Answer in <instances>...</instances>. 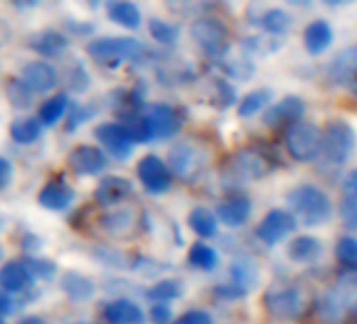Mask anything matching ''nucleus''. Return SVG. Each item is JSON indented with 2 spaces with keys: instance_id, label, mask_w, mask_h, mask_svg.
Returning <instances> with one entry per match:
<instances>
[{
  "instance_id": "4468645a",
  "label": "nucleus",
  "mask_w": 357,
  "mask_h": 324,
  "mask_svg": "<svg viewBox=\"0 0 357 324\" xmlns=\"http://www.w3.org/2000/svg\"><path fill=\"white\" fill-rule=\"evenodd\" d=\"M20 78L28 84V89L34 95H45V93H49V91H53L57 87L59 76H57V70L51 64L40 59V61H28L22 68Z\"/></svg>"
},
{
  "instance_id": "9d476101",
  "label": "nucleus",
  "mask_w": 357,
  "mask_h": 324,
  "mask_svg": "<svg viewBox=\"0 0 357 324\" xmlns=\"http://www.w3.org/2000/svg\"><path fill=\"white\" fill-rule=\"evenodd\" d=\"M95 137L101 147L116 160H126L132 154L135 141L122 122H101L95 126Z\"/></svg>"
},
{
  "instance_id": "473e14b6",
  "label": "nucleus",
  "mask_w": 357,
  "mask_h": 324,
  "mask_svg": "<svg viewBox=\"0 0 357 324\" xmlns=\"http://www.w3.org/2000/svg\"><path fill=\"white\" fill-rule=\"evenodd\" d=\"M145 295L153 303H168V301H174L183 295V282L176 278H164V280H158L155 284H151Z\"/></svg>"
},
{
  "instance_id": "58836bf2",
  "label": "nucleus",
  "mask_w": 357,
  "mask_h": 324,
  "mask_svg": "<svg viewBox=\"0 0 357 324\" xmlns=\"http://www.w3.org/2000/svg\"><path fill=\"white\" fill-rule=\"evenodd\" d=\"M282 47V43L275 38V36H252V38H246L244 40V51L248 55H269V53H275L278 49Z\"/></svg>"
},
{
  "instance_id": "4c0bfd02",
  "label": "nucleus",
  "mask_w": 357,
  "mask_h": 324,
  "mask_svg": "<svg viewBox=\"0 0 357 324\" xmlns=\"http://www.w3.org/2000/svg\"><path fill=\"white\" fill-rule=\"evenodd\" d=\"M231 278H234V282H231L234 286L248 293V288L257 282V267L250 261L240 259L231 265Z\"/></svg>"
},
{
  "instance_id": "c85d7f7f",
  "label": "nucleus",
  "mask_w": 357,
  "mask_h": 324,
  "mask_svg": "<svg viewBox=\"0 0 357 324\" xmlns=\"http://www.w3.org/2000/svg\"><path fill=\"white\" fill-rule=\"evenodd\" d=\"M9 135L15 143L20 145H30L34 141L40 139L43 135V122L38 118H32V116H24V118H17L11 126H9Z\"/></svg>"
},
{
  "instance_id": "49530a36",
  "label": "nucleus",
  "mask_w": 357,
  "mask_h": 324,
  "mask_svg": "<svg viewBox=\"0 0 357 324\" xmlns=\"http://www.w3.org/2000/svg\"><path fill=\"white\" fill-rule=\"evenodd\" d=\"M342 194H344V198L357 202V169H351L344 175V179H342Z\"/></svg>"
},
{
  "instance_id": "3c124183",
  "label": "nucleus",
  "mask_w": 357,
  "mask_h": 324,
  "mask_svg": "<svg viewBox=\"0 0 357 324\" xmlns=\"http://www.w3.org/2000/svg\"><path fill=\"white\" fill-rule=\"evenodd\" d=\"M17 324H49L43 316H26V318H22Z\"/></svg>"
},
{
  "instance_id": "4be33fe9",
  "label": "nucleus",
  "mask_w": 357,
  "mask_h": 324,
  "mask_svg": "<svg viewBox=\"0 0 357 324\" xmlns=\"http://www.w3.org/2000/svg\"><path fill=\"white\" fill-rule=\"evenodd\" d=\"M215 215L227 228H242L244 223H248V219L252 215V205L248 198L236 196V198L219 202Z\"/></svg>"
},
{
  "instance_id": "603ef678",
  "label": "nucleus",
  "mask_w": 357,
  "mask_h": 324,
  "mask_svg": "<svg viewBox=\"0 0 357 324\" xmlns=\"http://www.w3.org/2000/svg\"><path fill=\"white\" fill-rule=\"evenodd\" d=\"M353 318H355V324H357V301H355V305H353Z\"/></svg>"
},
{
  "instance_id": "bb28decb",
  "label": "nucleus",
  "mask_w": 357,
  "mask_h": 324,
  "mask_svg": "<svg viewBox=\"0 0 357 324\" xmlns=\"http://www.w3.org/2000/svg\"><path fill=\"white\" fill-rule=\"evenodd\" d=\"M107 17L109 22L126 30H137L141 26V11L135 3H128V0H118V3L107 5Z\"/></svg>"
},
{
  "instance_id": "0eeeda50",
  "label": "nucleus",
  "mask_w": 357,
  "mask_h": 324,
  "mask_svg": "<svg viewBox=\"0 0 357 324\" xmlns=\"http://www.w3.org/2000/svg\"><path fill=\"white\" fill-rule=\"evenodd\" d=\"M263 307L271 318L278 320H294L303 314L305 307V297L296 286H280V288H269L263 295Z\"/></svg>"
},
{
  "instance_id": "393cba45",
  "label": "nucleus",
  "mask_w": 357,
  "mask_h": 324,
  "mask_svg": "<svg viewBox=\"0 0 357 324\" xmlns=\"http://www.w3.org/2000/svg\"><path fill=\"white\" fill-rule=\"evenodd\" d=\"M61 290H63L72 301L82 303V301H89V299L95 297L97 286H95V282H93L91 278H86L84 274L72 272V270H70V272H66V274L61 276Z\"/></svg>"
},
{
  "instance_id": "79ce46f5",
  "label": "nucleus",
  "mask_w": 357,
  "mask_h": 324,
  "mask_svg": "<svg viewBox=\"0 0 357 324\" xmlns=\"http://www.w3.org/2000/svg\"><path fill=\"white\" fill-rule=\"evenodd\" d=\"M95 114V108L93 105H72L70 108V114H68V118H66V131L68 133H72V131H76L78 126H82L86 120H91V116Z\"/></svg>"
},
{
  "instance_id": "c9c22d12",
  "label": "nucleus",
  "mask_w": 357,
  "mask_h": 324,
  "mask_svg": "<svg viewBox=\"0 0 357 324\" xmlns=\"http://www.w3.org/2000/svg\"><path fill=\"white\" fill-rule=\"evenodd\" d=\"M147 28H149L151 38L158 40L160 45H166V47H172L178 40V36H181V32H178V28L174 24L160 20V17H151Z\"/></svg>"
},
{
  "instance_id": "5fc2aeb1",
  "label": "nucleus",
  "mask_w": 357,
  "mask_h": 324,
  "mask_svg": "<svg viewBox=\"0 0 357 324\" xmlns=\"http://www.w3.org/2000/svg\"><path fill=\"white\" fill-rule=\"evenodd\" d=\"M76 324H89V322H76Z\"/></svg>"
},
{
  "instance_id": "09e8293b",
  "label": "nucleus",
  "mask_w": 357,
  "mask_h": 324,
  "mask_svg": "<svg viewBox=\"0 0 357 324\" xmlns=\"http://www.w3.org/2000/svg\"><path fill=\"white\" fill-rule=\"evenodd\" d=\"M15 311V299L9 295V293H0V318L3 316H9V314H13Z\"/></svg>"
},
{
  "instance_id": "de8ad7c7",
  "label": "nucleus",
  "mask_w": 357,
  "mask_h": 324,
  "mask_svg": "<svg viewBox=\"0 0 357 324\" xmlns=\"http://www.w3.org/2000/svg\"><path fill=\"white\" fill-rule=\"evenodd\" d=\"M11 179H13V165L7 158L0 156V192L9 188Z\"/></svg>"
},
{
  "instance_id": "cd10ccee",
  "label": "nucleus",
  "mask_w": 357,
  "mask_h": 324,
  "mask_svg": "<svg viewBox=\"0 0 357 324\" xmlns=\"http://www.w3.org/2000/svg\"><path fill=\"white\" fill-rule=\"evenodd\" d=\"M273 99V91L263 87V89H255L248 95H244L238 103V116L240 118H252L255 114L267 110L271 105Z\"/></svg>"
},
{
  "instance_id": "a19ab883",
  "label": "nucleus",
  "mask_w": 357,
  "mask_h": 324,
  "mask_svg": "<svg viewBox=\"0 0 357 324\" xmlns=\"http://www.w3.org/2000/svg\"><path fill=\"white\" fill-rule=\"evenodd\" d=\"M66 82H68V89L74 91V93H84L89 91L91 87V76L89 72L84 70L82 64H76L68 70V76H66Z\"/></svg>"
},
{
  "instance_id": "6ab92c4d",
  "label": "nucleus",
  "mask_w": 357,
  "mask_h": 324,
  "mask_svg": "<svg viewBox=\"0 0 357 324\" xmlns=\"http://www.w3.org/2000/svg\"><path fill=\"white\" fill-rule=\"evenodd\" d=\"M103 320L107 324H143L145 311L132 299H114L103 305Z\"/></svg>"
},
{
  "instance_id": "423d86ee",
  "label": "nucleus",
  "mask_w": 357,
  "mask_h": 324,
  "mask_svg": "<svg viewBox=\"0 0 357 324\" xmlns=\"http://www.w3.org/2000/svg\"><path fill=\"white\" fill-rule=\"evenodd\" d=\"M192 40L208 57H221L229 49V28L215 17H198L190 26Z\"/></svg>"
},
{
  "instance_id": "37998d69",
  "label": "nucleus",
  "mask_w": 357,
  "mask_h": 324,
  "mask_svg": "<svg viewBox=\"0 0 357 324\" xmlns=\"http://www.w3.org/2000/svg\"><path fill=\"white\" fill-rule=\"evenodd\" d=\"M338 213H340V221L347 230L351 232H357V202L355 200H349L344 198L338 207Z\"/></svg>"
},
{
  "instance_id": "dca6fc26",
  "label": "nucleus",
  "mask_w": 357,
  "mask_h": 324,
  "mask_svg": "<svg viewBox=\"0 0 357 324\" xmlns=\"http://www.w3.org/2000/svg\"><path fill=\"white\" fill-rule=\"evenodd\" d=\"M231 173L240 179H261L265 177L271 169H269V162L252 149H242L238 154L231 156V165H229Z\"/></svg>"
},
{
  "instance_id": "c756f323",
  "label": "nucleus",
  "mask_w": 357,
  "mask_h": 324,
  "mask_svg": "<svg viewBox=\"0 0 357 324\" xmlns=\"http://www.w3.org/2000/svg\"><path fill=\"white\" fill-rule=\"evenodd\" d=\"M259 26L269 34V36H284L292 28V15L280 7L265 9L263 15L259 17Z\"/></svg>"
},
{
  "instance_id": "6e6552de",
  "label": "nucleus",
  "mask_w": 357,
  "mask_h": 324,
  "mask_svg": "<svg viewBox=\"0 0 357 324\" xmlns=\"http://www.w3.org/2000/svg\"><path fill=\"white\" fill-rule=\"evenodd\" d=\"M137 177L149 194H166L172 188V173L168 162L155 154H145L137 162Z\"/></svg>"
},
{
  "instance_id": "5701e85b",
  "label": "nucleus",
  "mask_w": 357,
  "mask_h": 324,
  "mask_svg": "<svg viewBox=\"0 0 357 324\" xmlns=\"http://www.w3.org/2000/svg\"><path fill=\"white\" fill-rule=\"evenodd\" d=\"M324 253V244L315 238V236H294L290 242H288V249H286V255L290 261L294 263H301V265H307V263H313L321 257Z\"/></svg>"
},
{
  "instance_id": "7ed1b4c3",
  "label": "nucleus",
  "mask_w": 357,
  "mask_h": 324,
  "mask_svg": "<svg viewBox=\"0 0 357 324\" xmlns=\"http://www.w3.org/2000/svg\"><path fill=\"white\" fill-rule=\"evenodd\" d=\"M357 145L355 128L344 118H330L321 128V156L332 165L349 160Z\"/></svg>"
},
{
  "instance_id": "ea45409f",
  "label": "nucleus",
  "mask_w": 357,
  "mask_h": 324,
  "mask_svg": "<svg viewBox=\"0 0 357 324\" xmlns=\"http://www.w3.org/2000/svg\"><path fill=\"white\" fill-rule=\"evenodd\" d=\"M26 267L30 270V274L34 278H40V280H51L55 274H57V265L51 261V259H43V257H34V255H28V259L24 261Z\"/></svg>"
},
{
  "instance_id": "f3484780",
  "label": "nucleus",
  "mask_w": 357,
  "mask_h": 324,
  "mask_svg": "<svg viewBox=\"0 0 357 324\" xmlns=\"http://www.w3.org/2000/svg\"><path fill=\"white\" fill-rule=\"evenodd\" d=\"M74 198H76V192L63 177L51 179L38 192V205L47 211H66L74 202Z\"/></svg>"
},
{
  "instance_id": "f257e3e1",
  "label": "nucleus",
  "mask_w": 357,
  "mask_h": 324,
  "mask_svg": "<svg viewBox=\"0 0 357 324\" xmlns=\"http://www.w3.org/2000/svg\"><path fill=\"white\" fill-rule=\"evenodd\" d=\"M89 57L107 70H118L124 64H143L151 59V49L132 36H103L86 45Z\"/></svg>"
},
{
  "instance_id": "1a4fd4ad",
  "label": "nucleus",
  "mask_w": 357,
  "mask_h": 324,
  "mask_svg": "<svg viewBox=\"0 0 357 324\" xmlns=\"http://www.w3.org/2000/svg\"><path fill=\"white\" fill-rule=\"evenodd\" d=\"M296 230V219L290 211H284V209H273L269 211L261 223L257 226V232L255 236L267 244V246H275L280 242H284L292 232Z\"/></svg>"
},
{
  "instance_id": "2f4dec72",
  "label": "nucleus",
  "mask_w": 357,
  "mask_h": 324,
  "mask_svg": "<svg viewBox=\"0 0 357 324\" xmlns=\"http://www.w3.org/2000/svg\"><path fill=\"white\" fill-rule=\"evenodd\" d=\"M188 223L190 228L200 236V238H213L217 236V230H219V219L217 215L206 209V207H196L192 209L190 217H188Z\"/></svg>"
},
{
  "instance_id": "20e7f679",
  "label": "nucleus",
  "mask_w": 357,
  "mask_h": 324,
  "mask_svg": "<svg viewBox=\"0 0 357 324\" xmlns=\"http://www.w3.org/2000/svg\"><path fill=\"white\" fill-rule=\"evenodd\" d=\"M206 167V154L204 149L190 141V139H183V141H176L170 152H168V169L170 173H174L178 179L183 182H192L196 179Z\"/></svg>"
},
{
  "instance_id": "7c9ffc66",
  "label": "nucleus",
  "mask_w": 357,
  "mask_h": 324,
  "mask_svg": "<svg viewBox=\"0 0 357 324\" xmlns=\"http://www.w3.org/2000/svg\"><path fill=\"white\" fill-rule=\"evenodd\" d=\"M70 110V99L66 93H57L53 97H49L47 101H43L40 110H38V120L43 122V126H53L57 124Z\"/></svg>"
},
{
  "instance_id": "2eb2a0df",
  "label": "nucleus",
  "mask_w": 357,
  "mask_h": 324,
  "mask_svg": "<svg viewBox=\"0 0 357 324\" xmlns=\"http://www.w3.org/2000/svg\"><path fill=\"white\" fill-rule=\"evenodd\" d=\"M307 105L301 97L296 95H288L284 99H280L278 103H271L265 112H263V122L267 126H280V124H294L301 122L303 114H305Z\"/></svg>"
},
{
  "instance_id": "8fccbe9b",
  "label": "nucleus",
  "mask_w": 357,
  "mask_h": 324,
  "mask_svg": "<svg viewBox=\"0 0 357 324\" xmlns=\"http://www.w3.org/2000/svg\"><path fill=\"white\" fill-rule=\"evenodd\" d=\"M38 246H40V240L36 238V234H24V238H22V251L28 255H32V253H36L38 251Z\"/></svg>"
},
{
  "instance_id": "aec40b11",
  "label": "nucleus",
  "mask_w": 357,
  "mask_h": 324,
  "mask_svg": "<svg viewBox=\"0 0 357 324\" xmlns=\"http://www.w3.org/2000/svg\"><path fill=\"white\" fill-rule=\"evenodd\" d=\"M28 47L34 53L43 55L45 59H57L68 51L70 40H68L66 34H61L57 30H43V32H36V34L30 36Z\"/></svg>"
},
{
  "instance_id": "39448f33",
  "label": "nucleus",
  "mask_w": 357,
  "mask_h": 324,
  "mask_svg": "<svg viewBox=\"0 0 357 324\" xmlns=\"http://www.w3.org/2000/svg\"><path fill=\"white\" fill-rule=\"evenodd\" d=\"M286 149L296 162H313L321 154V131L311 122H294L286 131Z\"/></svg>"
},
{
  "instance_id": "f03ea898",
  "label": "nucleus",
  "mask_w": 357,
  "mask_h": 324,
  "mask_svg": "<svg viewBox=\"0 0 357 324\" xmlns=\"http://www.w3.org/2000/svg\"><path fill=\"white\" fill-rule=\"evenodd\" d=\"M286 202L294 219H298L307 228H319L332 219V211H334L332 200L317 186L301 184L292 188L286 196Z\"/></svg>"
},
{
  "instance_id": "9b49d317",
  "label": "nucleus",
  "mask_w": 357,
  "mask_h": 324,
  "mask_svg": "<svg viewBox=\"0 0 357 324\" xmlns=\"http://www.w3.org/2000/svg\"><path fill=\"white\" fill-rule=\"evenodd\" d=\"M68 167L80 177H93V175L103 173V169L107 167V156L101 147L82 143L70 152Z\"/></svg>"
},
{
  "instance_id": "c03bdc74",
  "label": "nucleus",
  "mask_w": 357,
  "mask_h": 324,
  "mask_svg": "<svg viewBox=\"0 0 357 324\" xmlns=\"http://www.w3.org/2000/svg\"><path fill=\"white\" fill-rule=\"evenodd\" d=\"M213 316L204 309H190L185 314H181L176 320H172L170 324H213Z\"/></svg>"
},
{
  "instance_id": "f8f14e48",
  "label": "nucleus",
  "mask_w": 357,
  "mask_h": 324,
  "mask_svg": "<svg viewBox=\"0 0 357 324\" xmlns=\"http://www.w3.org/2000/svg\"><path fill=\"white\" fill-rule=\"evenodd\" d=\"M145 118L149 122L151 139L153 141H164L170 139L181 128V118H178L176 110L166 105V103H151L145 110Z\"/></svg>"
},
{
  "instance_id": "a878e982",
  "label": "nucleus",
  "mask_w": 357,
  "mask_h": 324,
  "mask_svg": "<svg viewBox=\"0 0 357 324\" xmlns=\"http://www.w3.org/2000/svg\"><path fill=\"white\" fill-rule=\"evenodd\" d=\"M137 226V215L130 209H116L101 217V228L116 238H126Z\"/></svg>"
},
{
  "instance_id": "a18cd8bd",
  "label": "nucleus",
  "mask_w": 357,
  "mask_h": 324,
  "mask_svg": "<svg viewBox=\"0 0 357 324\" xmlns=\"http://www.w3.org/2000/svg\"><path fill=\"white\" fill-rule=\"evenodd\" d=\"M149 316H151L153 324H168L172 320V309L168 303H151Z\"/></svg>"
},
{
  "instance_id": "864d4df0",
  "label": "nucleus",
  "mask_w": 357,
  "mask_h": 324,
  "mask_svg": "<svg viewBox=\"0 0 357 324\" xmlns=\"http://www.w3.org/2000/svg\"><path fill=\"white\" fill-rule=\"evenodd\" d=\"M351 91H353V95H355V97H357V82H355V84H353V87H351Z\"/></svg>"
},
{
  "instance_id": "b1692460",
  "label": "nucleus",
  "mask_w": 357,
  "mask_h": 324,
  "mask_svg": "<svg viewBox=\"0 0 357 324\" xmlns=\"http://www.w3.org/2000/svg\"><path fill=\"white\" fill-rule=\"evenodd\" d=\"M303 45L309 55H319L332 45V28L326 20H315L305 28Z\"/></svg>"
},
{
  "instance_id": "412c9836",
  "label": "nucleus",
  "mask_w": 357,
  "mask_h": 324,
  "mask_svg": "<svg viewBox=\"0 0 357 324\" xmlns=\"http://www.w3.org/2000/svg\"><path fill=\"white\" fill-rule=\"evenodd\" d=\"M34 286V276L24 261H9L0 267V288L5 293H24Z\"/></svg>"
},
{
  "instance_id": "f704fd0d",
  "label": "nucleus",
  "mask_w": 357,
  "mask_h": 324,
  "mask_svg": "<svg viewBox=\"0 0 357 324\" xmlns=\"http://www.w3.org/2000/svg\"><path fill=\"white\" fill-rule=\"evenodd\" d=\"M5 93H7L9 103L13 108H17V110H28L32 105V101H34V93L28 89V84L22 78H11L7 82Z\"/></svg>"
},
{
  "instance_id": "ddd939ff",
  "label": "nucleus",
  "mask_w": 357,
  "mask_h": 324,
  "mask_svg": "<svg viewBox=\"0 0 357 324\" xmlns=\"http://www.w3.org/2000/svg\"><path fill=\"white\" fill-rule=\"evenodd\" d=\"M326 76L334 87H353L357 82V45L334 55V59L328 64Z\"/></svg>"
},
{
  "instance_id": "72a5a7b5",
  "label": "nucleus",
  "mask_w": 357,
  "mask_h": 324,
  "mask_svg": "<svg viewBox=\"0 0 357 324\" xmlns=\"http://www.w3.org/2000/svg\"><path fill=\"white\" fill-rule=\"evenodd\" d=\"M188 261L192 267L202 270V272H213L219 263V255L213 246H208L206 242H194L190 246L188 253Z\"/></svg>"
},
{
  "instance_id": "a211bd4d",
  "label": "nucleus",
  "mask_w": 357,
  "mask_h": 324,
  "mask_svg": "<svg viewBox=\"0 0 357 324\" xmlns=\"http://www.w3.org/2000/svg\"><path fill=\"white\" fill-rule=\"evenodd\" d=\"M132 194V184L120 175H107L95 188V200L101 207H116Z\"/></svg>"
},
{
  "instance_id": "6e6d98bb",
  "label": "nucleus",
  "mask_w": 357,
  "mask_h": 324,
  "mask_svg": "<svg viewBox=\"0 0 357 324\" xmlns=\"http://www.w3.org/2000/svg\"><path fill=\"white\" fill-rule=\"evenodd\" d=\"M0 324H5V322H3V320H0Z\"/></svg>"
},
{
  "instance_id": "e433bc0d",
  "label": "nucleus",
  "mask_w": 357,
  "mask_h": 324,
  "mask_svg": "<svg viewBox=\"0 0 357 324\" xmlns=\"http://www.w3.org/2000/svg\"><path fill=\"white\" fill-rule=\"evenodd\" d=\"M334 255H336V261L340 265L357 270V238L355 236H342L334 244Z\"/></svg>"
}]
</instances>
